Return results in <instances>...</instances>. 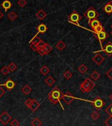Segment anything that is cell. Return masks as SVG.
<instances>
[{"instance_id":"1","label":"cell","mask_w":112,"mask_h":126,"mask_svg":"<svg viewBox=\"0 0 112 126\" xmlns=\"http://www.w3.org/2000/svg\"><path fill=\"white\" fill-rule=\"evenodd\" d=\"M62 94H63V93L61 92V90L56 86L51 91V92L48 94L47 98H48V100H49L52 104H56L57 102H59L60 104H61V106H62V104H61V102H60V100L61 99ZM62 108H63V109H64V108H63V106H62Z\"/></svg>"},{"instance_id":"2","label":"cell","mask_w":112,"mask_h":126,"mask_svg":"<svg viewBox=\"0 0 112 126\" xmlns=\"http://www.w3.org/2000/svg\"><path fill=\"white\" fill-rule=\"evenodd\" d=\"M95 83L92 79L89 78H87L81 83L80 85V89L82 92L83 93H89L92 90L94 87Z\"/></svg>"},{"instance_id":"3","label":"cell","mask_w":112,"mask_h":126,"mask_svg":"<svg viewBox=\"0 0 112 126\" xmlns=\"http://www.w3.org/2000/svg\"><path fill=\"white\" fill-rule=\"evenodd\" d=\"M84 16L89 19V22L91 20L95 19L98 17L99 13L93 7H90L84 13Z\"/></svg>"},{"instance_id":"4","label":"cell","mask_w":112,"mask_h":126,"mask_svg":"<svg viewBox=\"0 0 112 126\" xmlns=\"http://www.w3.org/2000/svg\"><path fill=\"white\" fill-rule=\"evenodd\" d=\"M82 19V16L80 15V14L76 11H74L71 13L68 16V20L71 23H73L74 24L79 25V22Z\"/></svg>"},{"instance_id":"5","label":"cell","mask_w":112,"mask_h":126,"mask_svg":"<svg viewBox=\"0 0 112 126\" xmlns=\"http://www.w3.org/2000/svg\"><path fill=\"white\" fill-rule=\"evenodd\" d=\"M12 117L8 114L7 112L3 111L1 114H0V122L3 124L4 126H6L8 123L11 120Z\"/></svg>"},{"instance_id":"6","label":"cell","mask_w":112,"mask_h":126,"mask_svg":"<svg viewBox=\"0 0 112 126\" xmlns=\"http://www.w3.org/2000/svg\"><path fill=\"white\" fill-rule=\"evenodd\" d=\"M92 104L94 107L96 108L97 110H100L105 106L104 100H103L102 98H101L100 96H98L93 100Z\"/></svg>"},{"instance_id":"7","label":"cell","mask_w":112,"mask_h":126,"mask_svg":"<svg viewBox=\"0 0 112 126\" xmlns=\"http://www.w3.org/2000/svg\"><path fill=\"white\" fill-rule=\"evenodd\" d=\"M75 96L71 94L69 91H67L65 94H62L61 99L64 101L67 104H70L71 102H73L75 99Z\"/></svg>"},{"instance_id":"8","label":"cell","mask_w":112,"mask_h":126,"mask_svg":"<svg viewBox=\"0 0 112 126\" xmlns=\"http://www.w3.org/2000/svg\"><path fill=\"white\" fill-rule=\"evenodd\" d=\"M37 33H36V35L34 36V37L32 38V39L30 41L29 43H31L32 41H33L34 39H35L36 37H37V35L38 33H41V34H43V33H44L45 32L47 31V26L45 25V24H44V23H41L40 24H39V25L37 27Z\"/></svg>"},{"instance_id":"9","label":"cell","mask_w":112,"mask_h":126,"mask_svg":"<svg viewBox=\"0 0 112 126\" xmlns=\"http://www.w3.org/2000/svg\"><path fill=\"white\" fill-rule=\"evenodd\" d=\"M51 50H52V48H51V46H50L47 43H45L44 47L42 49H40V50H38L37 52L39 53L41 56H44V55H47V54H49V53L51 52Z\"/></svg>"},{"instance_id":"10","label":"cell","mask_w":112,"mask_h":126,"mask_svg":"<svg viewBox=\"0 0 112 126\" xmlns=\"http://www.w3.org/2000/svg\"><path fill=\"white\" fill-rule=\"evenodd\" d=\"M3 85V86L5 87L7 90L10 91L13 90L14 89V87L15 86V83L11 79L8 78L6 80L5 82L4 83Z\"/></svg>"},{"instance_id":"11","label":"cell","mask_w":112,"mask_h":126,"mask_svg":"<svg viewBox=\"0 0 112 126\" xmlns=\"http://www.w3.org/2000/svg\"><path fill=\"white\" fill-rule=\"evenodd\" d=\"M109 34L108 33V32H106V31H104V30L100 31V32L96 33V37L97 39H98L99 41L102 42V41H104L107 39V37H108Z\"/></svg>"},{"instance_id":"12","label":"cell","mask_w":112,"mask_h":126,"mask_svg":"<svg viewBox=\"0 0 112 126\" xmlns=\"http://www.w3.org/2000/svg\"><path fill=\"white\" fill-rule=\"evenodd\" d=\"M102 51H104L106 54L109 57H111L112 55V42H108L105 45V46L103 47Z\"/></svg>"},{"instance_id":"13","label":"cell","mask_w":112,"mask_h":126,"mask_svg":"<svg viewBox=\"0 0 112 126\" xmlns=\"http://www.w3.org/2000/svg\"><path fill=\"white\" fill-rule=\"evenodd\" d=\"M92 61H94L98 66H99V65H100L104 61V57L102 56L100 53H98V54H96V55H95L94 57H93Z\"/></svg>"},{"instance_id":"14","label":"cell","mask_w":112,"mask_h":126,"mask_svg":"<svg viewBox=\"0 0 112 126\" xmlns=\"http://www.w3.org/2000/svg\"><path fill=\"white\" fill-rule=\"evenodd\" d=\"M103 9L108 15H111L112 13V1L108 2L104 6Z\"/></svg>"},{"instance_id":"15","label":"cell","mask_w":112,"mask_h":126,"mask_svg":"<svg viewBox=\"0 0 112 126\" xmlns=\"http://www.w3.org/2000/svg\"><path fill=\"white\" fill-rule=\"evenodd\" d=\"M1 6L5 10V11L7 12L12 7V3L9 0H4L1 3Z\"/></svg>"},{"instance_id":"16","label":"cell","mask_w":112,"mask_h":126,"mask_svg":"<svg viewBox=\"0 0 112 126\" xmlns=\"http://www.w3.org/2000/svg\"><path fill=\"white\" fill-rule=\"evenodd\" d=\"M36 17L40 20H43L46 16H47V13H45V11L43 9H40L36 14Z\"/></svg>"},{"instance_id":"17","label":"cell","mask_w":112,"mask_h":126,"mask_svg":"<svg viewBox=\"0 0 112 126\" xmlns=\"http://www.w3.org/2000/svg\"><path fill=\"white\" fill-rule=\"evenodd\" d=\"M40 106V104L39 102H38L37 100H36V99H34L33 98V101L32 102L31 105L30 106L29 108L34 112H35L36 110L39 108Z\"/></svg>"},{"instance_id":"18","label":"cell","mask_w":112,"mask_h":126,"mask_svg":"<svg viewBox=\"0 0 112 126\" xmlns=\"http://www.w3.org/2000/svg\"><path fill=\"white\" fill-rule=\"evenodd\" d=\"M89 24L90 25V26L91 28H92L93 30L96 26H98V25L101 24V22L99 21L97 18H95V19H92L90 21H89Z\"/></svg>"},{"instance_id":"19","label":"cell","mask_w":112,"mask_h":126,"mask_svg":"<svg viewBox=\"0 0 112 126\" xmlns=\"http://www.w3.org/2000/svg\"><path fill=\"white\" fill-rule=\"evenodd\" d=\"M65 47H66L65 43H64L63 41H61V40H59V41L56 43V45H55V48H56L57 50H59V51H61L62 50H63Z\"/></svg>"},{"instance_id":"20","label":"cell","mask_w":112,"mask_h":126,"mask_svg":"<svg viewBox=\"0 0 112 126\" xmlns=\"http://www.w3.org/2000/svg\"><path fill=\"white\" fill-rule=\"evenodd\" d=\"M55 79L53 78L52 76H48L45 79V83L47 85H49V86H51L53 83H55Z\"/></svg>"},{"instance_id":"21","label":"cell","mask_w":112,"mask_h":126,"mask_svg":"<svg viewBox=\"0 0 112 126\" xmlns=\"http://www.w3.org/2000/svg\"><path fill=\"white\" fill-rule=\"evenodd\" d=\"M32 91V88L30 87L28 85H25L23 87H22L21 88V91L24 94H28L30 93Z\"/></svg>"},{"instance_id":"22","label":"cell","mask_w":112,"mask_h":126,"mask_svg":"<svg viewBox=\"0 0 112 126\" xmlns=\"http://www.w3.org/2000/svg\"><path fill=\"white\" fill-rule=\"evenodd\" d=\"M49 71H50L49 68L48 67L46 66L45 65H44L40 69V72L41 73L42 75H44V76H46L49 72Z\"/></svg>"},{"instance_id":"23","label":"cell","mask_w":112,"mask_h":126,"mask_svg":"<svg viewBox=\"0 0 112 126\" xmlns=\"http://www.w3.org/2000/svg\"><path fill=\"white\" fill-rule=\"evenodd\" d=\"M78 70L81 73V74H85V72H87L88 70V67L84 64H81L78 68Z\"/></svg>"},{"instance_id":"24","label":"cell","mask_w":112,"mask_h":126,"mask_svg":"<svg viewBox=\"0 0 112 126\" xmlns=\"http://www.w3.org/2000/svg\"><path fill=\"white\" fill-rule=\"evenodd\" d=\"M42 124V122L39 118H36L33 120H32L31 125L33 126H40Z\"/></svg>"},{"instance_id":"25","label":"cell","mask_w":112,"mask_h":126,"mask_svg":"<svg viewBox=\"0 0 112 126\" xmlns=\"http://www.w3.org/2000/svg\"><path fill=\"white\" fill-rule=\"evenodd\" d=\"M7 16H8V18H9L10 20H11V21H14L15 20H16L17 18L18 15L14 11H11V12H10L8 14Z\"/></svg>"},{"instance_id":"26","label":"cell","mask_w":112,"mask_h":126,"mask_svg":"<svg viewBox=\"0 0 112 126\" xmlns=\"http://www.w3.org/2000/svg\"><path fill=\"white\" fill-rule=\"evenodd\" d=\"M90 77L94 80H98L100 78V73H98L97 71L95 70L91 74Z\"/></svg>"},{"instance_id":"27","label":"cell","mask_w":112,"mask_h":126,"mask_svg":"<svg viewBox=\"0 0 112 126\" xmlns=\"http://www.w3.org/2000/svg\"><path fill=\"white\" fill-rule=\"evenodd\" d=\"M7 67L9 69L10 72H14V71H15L17 70V65L15 63H11L9 64L8 65Z\"/></svg>"},{"instance_id":"28","label":"cell","mask_w":112,"mask_h":126,"mask_svg":"<svg viewBox=\"0 0 112 126\" xmlns=\"http://www.w3.org/2000/svg\"><path fill=\"white\" fill-rule=\"evenodd\" d=\"M38 42H37L38 43V50H40V49H42L44 45H45V42L41 39L40 37H38Z\"/></svg>"},{"instance_id":"29","label":"cell","mask_w":112,"mask_h":126,"mask_svg":"<svg viewBox=\"0 0 112 126\" xmlns=\"http://www.w3.org/2000/svg\"><path fill=\"white\" fill-rule=\"evenodd\" d=\"M1 72L3 76H7L9 74V73L10 72L9 69L8 68V67L7 66H4L1 69Z\"/></svg>"},{"instance_id":"30","label":"cell","mask_w":112,"mask_h":126,"mask_svg":"<svg viewBox=\"0 0 112 126\" xmlns=\"http://www.w3.org/2000/svg\"><path fill=\"white\" fill-rule=\"evenodd\" d=\"M73 76V74L69 70H66L65 72L63 73V77L66 78L67 79H70Z\"/></svg>"},{"instance_id":"31","label":"cell","mask_w":112,"mask_h":126,"mask_svg":"<svg viewBox=\"0 0 112 126\" xmlns=\"http://www.w3.org/2000/svg\"><path fill=\"white\" fill-rule=\"evenodd\" d=\"M30 49L34 51H38V43L36 41H32V43H30Z\"/></svg>"},{"instance_id":"32","label":"cell","mask_w":112,"mask_h":126,"mask_svg":"<svg viewBox=\"0 0 112 126\" xmlns=\"http://www.w3.org/2000/svg\"><path fill=\"white\" fill-rule=\"evenodd\" d=\"M100 114H99L98 112H96V111H94V112H93L92 114H91V117L92 118L93 120H98L99 118H100Z\"/></svg>"},{"instance_id":"33","label":"cell","mask_w":112,"mask_h":126,"mask_svg":"<svg viewBox=\"0 0 112 126\" xmlns=\"http://www.w3.org/2000/svg\"><path fill=\"white\" fill-rule=\"evenodd\" d=\"M104 30V28H103L102 25V24H100V25H98V26H96V27L93 30V31L94 32L96 33H98V32H100V31H102V30Z\"/></svg>"},{"instance_id":"34","label":"cell","mask_w":112,"mask_h":126,"mask_svg":"<svg viewBox=\"0 0 112 126\" xmlns=\"http://www.w3.org/2000/svg\"><path fill=\"white\" fill-rule=\"evenodd\" d=\"M26 3H27L26 0H19L17 2V4L21 7H24L26 5Z\"/></svg>"},{"instance_id":"35","label":"cell","mask_w":112,"mask_h":126,"mask_svg":"<svg viewBox=\"0 0 112 126\" xmlns=\"http://www.w3.org/2000/svg\"><path fill=\"white\" fill-rule=\"evenodd\" d=\"M105 124L108 126H112V116H110L106 121Z\"/></svg>"},{"instance_id":"36","label":"cell","mask_w":112,"mask_h":126,"mask_svg":"<svg viewBox=\"0 0 112 126\" xmlns=\"http://www.w3.org/2000/svg\"><path fill=\"white\" fill-rule=\"evenodd\" d=\"M106 112L110 115V116H112V104H111L109 106H108L106 109Z\"/></svg>"},{"instance_id":"37","label":"cell","mask_w":112,"mask_h":126,"mask_svg":"<svg viewBox=\"0 0 112 126\" xmlns=\"http://www.w3.org/2000/svg\"><path fill=\"white\" fill-rule=\"evenodd\" d=\"M32 101H33V98H32H32H28L27 100L24 102V104L27 106L28 108H29L30 106L31 105Z\"/></svg>"},{"instance_id":"38","label":"cell","mask_w":112,"mask_h":126,"mask_svg":"<svg viewBox=\"0 0 112 126\" xmlns=\"http://www.w3.org/2000/svg\"><path fill=\"white\" fill-rule=\"evenodd\" d=\"M11 126H20V123L18 122L17 120H16V119H14V120H12V122H11Z\"/></svg>"},{"instance_id":"39","label":"cell","mask_w":112,"mask_h":126,"mask_svg":"<svg viewBox=\"0 0 112 126\" xmlns=\"http://www.w3.org/2000/svg\"><path fill=\"white\" fill-rule=\"evenodd\" d=\"M5 90L2 87L1 84H0V98L3 96V94H5Z\"/></svg>"},{"instance_id":"40","label":"cell","mask_w":112,"mask_h":126,"mask_svg":"<svg viewBox=\"0 0 112 126\" xmlns=\"http://www.w3.org/2000/svg\"><path fill=\"white\" fill-rule=\"evenodd\" d=\"M106 75L109 78L112 79V68H110L108 71V72H107Z\"/></svg>"},{"instance_id":"41","label":"cell","mask_w":112,"mask_h":126,"mask_svg":"<svg viewBox=\"0 0 112 126\" xmlns=\"http://www.w3.org/2000/svg\"><path fill=\"white\" fill-rule=\"evenodd\" d=\"M3 16H4L3 13H2V12L0 11V20L3 17Z\"/></svg>"},{"instance_id":"42","label":"cell","mask_w":112,"mask_h":126,"mask_svg":"<svg viewBox=\"0 0 112 126\" xmlns=\"http://www.w3.org/2000/svg\"><path fill=\"white\" fill-rule=\"evenodd\" d=\"M110 98L111 100H112V93L110 94Z\"/></svg>"},{"instance_id":"43","label":"cell","mask_w":112,"mask_h":126,"mask_svg":"<svg viewBox=\"0 0 112 126\" xmlns=\"http://www.w3.org/2000/svg\"><path fill=\"white\" fill-rule=\"evenodd\" d=\"M111 28H112V25H111Z\"/></svg>"},{"instance_id":"44","label":"cell","mask_w":112,"mask_h":126,"mask_svg":"<svg viewBox=\"0 0 112 126\" xmlns=\"http://www.w3.org/2000/svg\"><path fill=\"white\" fill-rule=\"evenodd\" d=\"M111 34H112V31L111 32Z\"/></svg>"}]
</instances>
